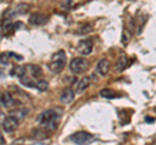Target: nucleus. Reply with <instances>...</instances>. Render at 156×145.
Masks as SVG:
<instances>
[{"label": "nucleus", "mask_w": 156, "mask_h": 145, "mask_svg": "<svg viewBox=\"0 0 156 145\" xmlns=\"http://www.w3.org/2000/svg\"><path fill=\"white\" fill-rule=\"evenodd\" d=\"M14 29H16V23H13L11 21H5V22L3 23V30H4V32L12 34L14 31Z\"/></svg>", "instance_id": "f3484780"}, {"label": "nucleus", "mask_w": 156, "mask_h": 145, "mask_svg": "<svg viewBox=\"0 0 156 145\" xmlns=\"http://www.w3.org/2000/svg\"><path fill=\"white\" fill-rule=\"evenodd\" d=\"M100 96L104 99H115V97H119V95H117L115 91L112 89H108V88H104L100 91Z\"/></svg>", "instance_id": "2eb2a0df"}, {"label": "nucleus", "mask_w": 156, "mask_h": 145, "mask_svg": "<svg viewBox=\"0 0 156 145\" xmlns=\"http://www.w3.org/2000/svg\"><path fill=\"white\" fill-rule=\"evenodd\" d=\"M31 145H47V144L41 143V141H37V143H34V144H31Z\"/></svg>", "instance_id": "b1692460"}, {"label": "nucleus", "mask_w": 156, "mask_h": 145, "mask_svg": "<svg viewBox=\"0 0 156 145\" xmlns=\"http://www.w3.org/2000/svg\"><path fill=\"white\" fill-rule=\"evenodd\" d=\"M87 67H89V61L85 57H74L69 64V69L73 74H81L86 71Z\"/></svg>", "instance_id": "7ed1b4c3"}, {"label": "nucleus", "mask_w": 156, "mask_h": 145, "mask_svg": "<svg viewBox=\"0 0 156 145\" xmlns=\"http://www.w3.org/2000/svg\"><path fill=\"white\" fill-rule=\"evenodd\" d=\"M89 86H90V79L87 78V76H85V78H82L78 83L76 84V89H74V95H80L82 92H85V91L89 88Z\"/></svg>", "instance_id": "9d476101"}, {"label": "nucleus", "mask_w": 156, "mask_h": 145, "mask_svg": "<svg viewBox=\"0 0 156 145\" xmlns=\"http://www.w3.org/2000/svg\"><path fill=\"white\" fill-rule=\"evenodd\" d=\"M95 140L94 135H91L86 131H80V132H76L70 136V141H73L77 145H86V144H90Z\"/></svg>", "instance_id": "20e7f679"}, {"label": "nucleus", "mask_w": 156, "mask_h": 145, "mask_svg": "<svg viewBox=\"0 0 156 145\" xmlns=\"http://www.w3.org/2000/svg\"><path fill=\"white\" fill-rule=\"evenodd\" d=\"M29 8H30V5H27V4H20L14 11H16V13H18V14H22V13H25Z\"/></svg>", "instance_id": "412c9836"}, {"label": "nucleus", "mask_w": 156, "mask_h": 145, "mask_svg": "<svg viewBox=\"0 0 156 145\" xmlns=\"http://www.w3.org/2000/svg\"><path fill=\"white\" fill-rule=\"evenodd\" d=\"M18 127V120L14 117H5L3 120V130L5 132H13Z\"/></svg>", "instance_id": "0eeeda50"}, {"label": "nucleus", "mask_w": 156, "mask_h": 145, "mask_svg": "<svg viewBox=\"0 0 156 145\" xmlns=\"http://www.w3.org/2000/svg\"><path fill=\"white\" fill-rule=\"evenodd\" d=\"M25 71L30 78H41L42 76V69L35 65H27L25 66Z\"/></svg>", "instance_id": "1a4fd4ad"}, {"label": "nucleus", "mask_w": 156, "mask_h": 145, "mask_svg": "<svg viewBox=\"0 0 156 145\" xmlns=\"http://www.w3.org/2000/svg\"><path fill=\"white\" fill-rule=\"evenodd\" d=\"M20 80H21V83L23 84V86H26V87H30V88H37V83L34 82L30 76H29L27 74H26V71L23 72V75L20 78Z\"/></svg>", "instance_id": "4468645a"}, {"label": "nucleus", "mask_w": 156, "mask_h": 145, "mask_svg": "<svg viewBox=\"0 0 156 145\" xmlns=\"http://www.w3.org/2000/svg\"><path fill=\"white\" fill-rule=\"evenodd\" d=\"M29 22L34 26H42L48 22V17L43 13H33L31 16L29 17Z\"/></svg>", "instance_id": "423d86ee"}, {"label": "nucleus", "mask_w": 156, "mask_h": 145, "mask_svg": "<svg viewBox=\"0 0 156 145\" xmlns=\"http://www.w3.org/2000/svg\"><path fill=\"white\" fill-rule=\"evenodd\" d=\"M0 104H2V95H0Z\"/></svg>", "instance_id": "393cba45"}, {"label": "nucleus", "mask_w": 156, "mask_h": 145, "mask_svg": "<svg viewBox=\"0 0 156 145\" xmlns=\"http://www.w3.org/2000/svg\"><path fill=\"white\" fill-rule=\"evenodd\" d=\"M60 100L62 104H70L74 100V92L70 88H65L60 95Z\"/></svg>", "instance_id": "9b49d317"}, {"label": "nucleus", "mask_w": 156, "mask_h": 145, "mask_svg": "<svg viewBox=\"0 0 156 145\" xmlns=\"http://www.w3.org/2000/svg\"><path fill=\"white\" fill-rule=\"evenodd\" d=\"M92 29V26H89V25H86L85 27H82L80 29V31H78V34H86V32H89L90 30Z\"/></svg>", "instance_id": "5701e85b"}, {"label": "nucleus", "mask_w": 156, "mask_h": 145, "mask_svg": "<svg viewBox=\"0 0 156 145\" xmlns=\"http://www.w3.org/2000/svg\"><path fill=\"white\" fill-rule=\"evenodd\" d=\"M29 113V110L27 109H25V108H21V109H14V110H12L11 112V117H14L16 118L18 122L21 119H23L26 117V114Z\"/></svg>", "instance_id": "ddd939ff"}, {"label": "nucleus", "mask_w": 156, "mask_h": 145, "mask_svg": "<svg viewBox=\"0 0 156 145\" xmlns=\"http://www.w3.org/2000/svg\"><path fill=\"white\" fill-rule=\"evenodd\" d=\"M9 62V55L8 53H2L0 55V65H8Z\"/></svg>", "instance_id": "4be33fe9"}, {"label": "nucleus", "mask_w": 156, "mask_h": 145, "mask_svg": "<svg viewBox=\"0 0 156 145\" xmlns=\"http://www.w3.org/2000/svg\"><path fill=\"white\" fill-rule=\"evenodd\" d=\"M131 39V32L128 31V29L124 27V31H122V44L124 46H128V42Z\"/></svg>", "instance_id": "aec40b11"}, {"label": "nucleus", "mask_w": 156, "mask_h": 145, "mask_svg": "<svg viewBox=\"0 0 156 145\" xmlns=\"http://www.w3.org/2000/svg\"><path fill=\"white\" fill-rule=\"evenodd\" d=\"M92 48H94V43H92L91 39H83L78 43L77 46V49L78 52L81 53V55L83 56H89L90 53L92 52Z\"/></svg>", "instance_id": "39448f33"}, {"label": "nucleus", "mask_w": 156, "mask_h": 145, "mask_svg": "<svg viewBox=\"0 0 156 145\" xmlns=\"http://www.w3.org/2000/svg\"><path fill=\"white\" fill-rule=\"evenodd\" d=\"M62 109L61 108H53L50 110L43 112L38 118V123L42 126L44 131H56L58 127V120L61 118Z\"/></svg>", "instance_id": "f257e3e1"}, {"label": "nucleus", "mask_w": 156, "mask_h": 145, "mask_svg": "<svg viewBox=\"0 0 156 145\" xmlns=\"http://www.w3.org/2000/svg\"><path fill=\"white\" fill-rule=\"evenodd\" d=\"M16 104V100L13 99V96L11 93H4L2 95V105L4 108H12Z\"/></svg>", "instance_id": "f8f14e48"}, {"label": "nucleus", "mask_w": 156, "mask_h": 145, "mask_svg": "<svg viewBox=\"0 0 156 145\" xmlns=\"http://www.w3.org/2000/svg\"><path fill=\"white\" fill-rule=\"evenodd\" d=\"M126 66H128V60H126L125 56H121L120 59H119V61H117L116 70H117V71H122Z\"/></svg>", "instance_id": "dca6fc26"}, {"label": "nucleus", "mask_w": 156, "mask_h": 145, "mask_svg": "<svg viewBox=\"0 0 156 145\" xmlns=\"http://www.w3.org/2000/svg\"><path fill=\"white\" fill-rule=\"evenodd\" d=\"M96 71L99 72L101 76H105L109 71V61L107 59H101L96 65Z\"/></svg>", "instance_id": "6e6552de"}, {"label": "nucleus", "mask_w": 156, "mask_h": 145, "mask_svg": "<svg viewBox=\"0 0 156 145\" xmlns=\"http://www.w3.org/2000/svg\"><path fill=\"white\" fill-rule=\"evenodd\" d=\"M154 145H156V139H155V141H154Z\"/></svg>", "instance_id": "a878e982"}, {"label": "nucleus", "mask_w": 156, "mask_h": 145, "mask_svg": "<svg viewBox=\"0 0 156 145\" xmlns=\"http://www.w3.org/2000/svg\"><path fill=\"white\" fill-rule=\"evenodd\" d=\"M65 64H66V55L64 51H58L56 53H53L52 59H51V62L48 67L52 72H60L62 71V69L65 67Z\"/></svg>", "instance_id": "f03ea898"}, {"label": "nucleus", "mask_w": 156, "mask_h": 145, "mask_svg": "<svg viewBox=\"0 0 156 145\" xmlns=\"http://www.w3.org/2000/svg\"><path fill=\"white\" fill-rule=\"evenodd\" d=\"M37 89L41 91V92H44V91L48 89V82L44 79H39L37 80Z\"/></svg>", "instance_id": "a211bd4d"}, {"label": "nucleus", "mask_w": 156, "mask_h": 145, "mask_svg": "<svg viewBox=\"0 0 156 145\" xmlns=\"http://www.w3.org/2000/svg\"><path fill=\"white\" fill-rule=\"evenodd\" d=\"M33 139H46V137H48L47 136V132L44 131V130H37V131H33V136H31Z\"/></svg>", "instance_id": "6ab92c4d"}]
</instances>
